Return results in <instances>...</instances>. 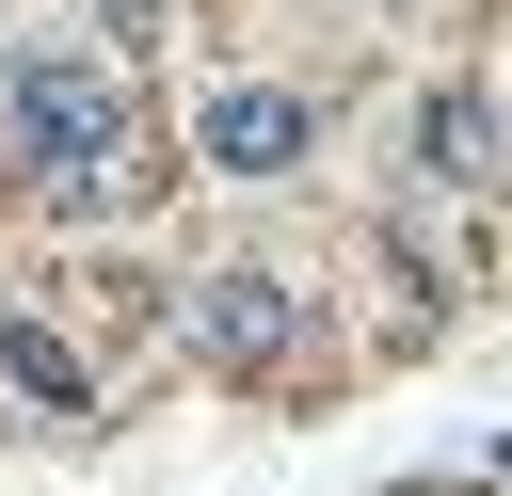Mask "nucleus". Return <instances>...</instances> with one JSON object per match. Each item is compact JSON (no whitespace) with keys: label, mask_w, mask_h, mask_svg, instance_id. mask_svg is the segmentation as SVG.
Masks as SVG:
<instances>
[{"label":"nucleus","mask_w":512,"mask_h":496,"mask_svg":"<svg viewBox=\"0 0 512 496\" xmlns=\"http://www.w3.org/2000/svg\"><path fill=\"white\" fill-rule=\"evenodd\" d=\"M176 320H192V368H224V384L304 368V304H288V272H256V256H208Z\"/></svg>","instance_id":"nucleus-2"},{"label":"nucleus","mask_w":512,"mask_h":496,"mask_svg":"<svg viewBox=\"0 0 512 496\" xmlns=\"http://www.w3.org/2000/svg\"><path fill=\"white\" fill-rule=\"evenodd\" d=\"M32 208H64V224H112V208H144V128L112 112V128H96V144H80V160H64Z\"/></svg>","instance_id":"nucleus-5"},{"label":"nucleus","mask_w":512,"mask_h":496,"mask_svg":"<svg viewBox=\"0 0 512 496\" xmlns=\"http://www.w3.org/2000/svg\"><path fill=\"white\" fill-rule=\"evenodd\" d=\"M320 128H304V96L288 80H224L208 112H192V160H224V176H288Z\"/></svg>","instance_id":"nucleus-4"},{"label":"nucleus","mask_w":512,"mask_h":496,"mask_svg":"<svg viewBox=\"0 0 512 496\" xmlns=\"http://www.w3.org/2000/svg\"><path fill=\"white\" fill-rule=\"evenodd\" d=\"M0 400H16L32 432H96V416H112V384L80 368V336L32 320V304H0Z\"/></svg>","instance_id":"nucleus-3"},{"label":"nucleus","mask_w":512,"mask_h":496,"mask_svg":"<svg viewBox=\"0 0 512 496\" xmlns=\"http://www.w3.org/2000/svg\"><path fill=\"white\" fill-rule=\"evenodd\" d=\"M112 112H128V80L96 48H0V192H48Z\"/></svg>","instance_id":"nucleus-1"}]
</instances>
